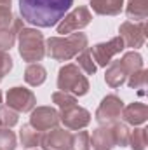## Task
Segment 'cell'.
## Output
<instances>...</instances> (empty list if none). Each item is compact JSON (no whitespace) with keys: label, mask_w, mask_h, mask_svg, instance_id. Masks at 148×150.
<instances>
[{"label":"cell","mask_w":148,"mask_h":150,"mask_svg":"<svg viewBox=\"0 0 148 150\" xmlns=\"http://www.w3.org/2000/svg\"><path fill=\"white\" fill-rule=\"evenodd\" d=\"M45 79H47V72H45V68L42 65L32 63V65L26 67V70H25V80H26V84L37 87V86H42L45 82Z\"/></svg>","instance_id":"cell-19"},{"label":"cell","mask_w":148,"mask_h":150,"mask_svg":"<svg viewBox=\"0 0 148 150\" xmlns=\"http://www.w3.org/2000/svg\"><path fill=\"white\" fill-rule=\"evenodd\" d=\"M21 30H23V19H18V18H14V21H12V25L9 28L0 30V51L11 49Z\"/></svg>","instance_id":"cell-17"},{"label":"cell","mask_w":148,"mask_h":150,"mask_svg":"<svg viewBox=\"0 0 148 150\" xmlns=\"http://www.w3.org/2000/svg\"><path fill=\"white\" fill-rule=\"evenodd\" d=\"M14 21V14L11 11V7H0V30H5L12 25Z\"/></svg>","instance_id":"cell-31"},{"label":"cell","mask_w":148,"mask_h":150,"mask_svg":"<svg viewBox=\"0 0 148 150\" xmlns=\"http://www.w3.org/2000/svg\"><path fill=\"white\" fill-rule=\"evenodd\" d=\"M125 14L134 23L145 21L148 16V0H129L125 5Z\"/></svg>","instance_id":"cell-18"},{"label":"cell","mask_w":148,"mask_h":150,"mask_svg":"<svg viewBox=\"0 0 148 150\" xmlns=\"http://www.w3.org/2000/svg\"><path fill=\"white\" fill-rule=\"evenodd\" d=\"M122 110H124V101L117 94H108L101 100V103L96 110V120L101 126L111 124L122 115Z\"/></svg>","instance_id":"cell-9"},{"label":"cell","mask_w":148,"mask_h":150,"mask_svg":"<svg viewBox=\"0 0 148 150\" xmlns=\"http://www.w3.org/2000/svg\"><path fill=\"white\" fill-rule=\"evenodd\" d=\"M18 140L14 131H11V127H2L0 129V150H16Z\"/></svg>","instance_id":"cell-26"},{"label":"cell","mask_w":148,"mask_h":150,"mask_svg":"<svg viewBox=\"0 0 148 150\" xmlns=\"http://www.w3.org/2000/svg\"><path fill=\"white\" fill-rule=\"evenodd\" d=\"M120 63L124 65V68H125V72H127V77L143 68V58H141V54H138L136 51L125 52V54L122 56Z\"/></svg>","instance_id":"cell-21"},{"label":"cell","mask_w":148,"mask_h":150,"mask_svg":"<svg viewBox=\"0 0 148 150\" xmlns=\"http://www.w3.org/2000/svg\"><path fill=\"white\" fill-rule=\"evenodd\" d=\"M92 19V14L87 7L80 5V7H75L70 14H65V18L59 21L58 25V33L65 35V33H73L78 32L82 28H85Z\"/></svg>","instance_id":"cell-6"},{"label":"cell","mask_w":148,"mask_h":150,"mask_svg":"<svg viewBox=\"0 0 148 150\" xmlns=\"http://www.w3.org/2000/svg\"><path fill=\"white\" fill-rule=\"evenodd\" d=\"M73 0H19L21 18L37 28H51L58 25Z\"/></svg>","instance_id":"cell-1"},{"label":"cell","mask_w":148,"mask_h":150,"mask_svg":"<svg viewBox=\"0 0 148 150\" xmlns=\"http://www.w3.org/2000/svg\"><path fill=\"white\" fill-rule=\"evenodd\" d=\"M0 7H11V0H0Z\"/></svg>","instance_id":"cell-32"},{"label":"cell","mask_w":148,"mask_h":150,"mask_svg":"<svg viewBox=\"0 0 148 150\" xmlns=\"http://www.w3.org/2000/svg\"><path fill=\"white\" fill-rule=\"evenodd\" d=\"M19 56L28 63L42 61L45 56V38L37 28H23L18 33Z\"/></svg>","instance_id":"cell-3"},{"label":"cell","mask_w":148,"mask_h":150,"mask_svg":"<svg viewBox=\"0 0 148 150\" xmlns=\"http://www.w3.org/2000/svg\"><path fill=\"white\" fill-rule=\"evenodd\" d=\"M58 89L73 94L75 98L84 96L89 91V80L77 65L68 63V65L61 67L58 72Z\"/></svg>","instance_id":"cell-4"},{"label":"cell","mask_w":148,"mask_h":150,"mask_svg":"<svg viewBox=\"0 0 148 150\" xmlns=\"http://www.w3.org/2000/svg\"><path fill=\"white\" fill-rule=\"evenodd\" d=\"M125 124H131V126H140L143 122H147L148 119V107L145 103H140V101H134L127 107H124L122 115H120Z\"/></svg>","instance_id":"cell-13"},{"label":"cell","mask_w":148,"mask_h":150,"mask_svg":"<svg viewBox=\"0 0 148 150\" xmlns=\"http://www.w3.org/2000/svg\"><path fill=\"white\" fill-rule=\"evenodd\" d=\"M105 80H106V84L110 86L111 89L120 87L127 80V72H125L124 65L120 63V59L118 61H111L110 65H108L106 74H105Z\"/></svg>","instance_id":"cell-15"},{"label":"cell","mask_w":148,"mask_h":150,"mask_svg":"<svg viewBox=\"0 0 148 150\" xmlns=\"http://www.w3.org/2000/svg\"><path fill=\"white\" fill-rule=\"evenodd\" d=\"M91 147L94 150H111L115 147V140H113V134H111L110 124L101 126V127L92 131Z\"/></svg>","instance_id":"cell-14"},{"label":"cell","mask_w":148,"mask_h":150,"mask_svg":"<svg viewBox=\"0 0 148 150\" xmlns=\"http://www.w3.org/2000/svg\"><path fill=\"white\" fill-rule=\"evenodd\" d=\"M40 145L44 150H72L73 145V134L68 129H49L47 133H42Z\"/></svg>","instance_id":"cell-10"},{"label":"cell","mask_w":148,"mask_h":150,"mask_svg":"<svg viewBox=\"0 0 148 150\" xmlns=\"http://www.w3.org/2000/svg\"><path fill=\"white\" fill-rule=\"evenodd\" d=\"M0 103H2V93H0Z\"/></svg>","instance_id":"cell-33"},{"label":"cell","mask_w":148,"mask_h":150,"mask_svg":"<svg viewBox=\"0 0 148 150\" xmlns=\"http://www.w3.org/2000/svg\"><path fill=\"white\" fill-rule=\"evenodd\" d=\"M59 124V112L51 107H37L32 110L30 115V126L40 133L54 129Z\"/></svg>","instance_id":"cell-12"},{"label":"cell","mask_w":148,"mask_h":150,"mask_svg":"<svg viewBox=\"0 0 148 150\" xmlns=\"http://www.w3.org/2000/svg\"><path fill=\"white\" fill-rule=\"evenodd\" d=\"M72 150H91V134L87 131H78L73 134Z\"/></svg>","instance_id":"cell-29"},{"label":"cell","mask_w":148,"mask_h":150,"mask_svg":"<svg viewBox=\"0 0 148 150\" xmlns=\"http://www.w3.org/2000/svg\"><path fill=\"white\" fill-rule=\"evenodd\" d=\"M147 143L148 140H147V129L145 127H138L132 133H129V143L127 145H131L132 150H145Z\"/></svg>","instance_id":"cell-24"},{"label":"cell","mask_w":148,"mask_h":150,"mask_svg":"<svg viewBox=\"0 0 148 150\" xmlns=\"http://www.w3.org/2000/svg\"><path fill=\"white\" fill-rule=\"evenodd\" d=\"M125 49L124 45V40L120 37H113L108 42H101V44H96L89 49L96 67H108L113 59V56H117L118 52H122Z\"/></svg>","instance_id":"cell-5"},{"label":"cell","mask_w":148,"mask_h":150,"mask_svg":"<svg viewBox=\"0 0 148 150\" xmlns=\"http://www.w3.org/2000/svg\"><path fill=\"white\" fill-rule=\"evenodd\" d=\"M19 120V113L12 108H9L7 105L0 107V126L4 127H14Z\"/></svg>","instance_id":"cell-25"},{"label":"cell","mask_w":148,"mask_h":150,"mask_svg":"<svg viewBox=\"0 0 148 150\" xmlns=\"http://www.w3.org/2000/svg\"><path fill=\"white\" fill-rule=\"evenodd\" d=\"M77 67H78L85 75H94L96 74L98 67H96V63H94V59H92L89 49H84L80 54H77Z\"/></svg>","instance_id":"cell-23"},{"label":"cell","mask_w":148,"mask_h":150,"mask_svg":"<svg viewBox=\"0 0 148 150\" xmlns=\"http://www.w3.org/2000/svg\"><path fill=\"white\" fill-rule=\"evenodd\" d=\"M52 103H56L61 110L63 108H68L72 105H77V98L70 93H65V91H56L52 93Z\"/></svg>","instance_id":"cell-28"},{"label":"cell","mask_w":148,"mask_h":150,"mask_svg":"<svg viewBox=\"0 0 148 150\" xmlns=\"http://www.w3.org/2000/svg\"><path fill=\"white\" fill-rule=\"evenodd\" d=\"M147 80H148V72L145 68H141V70H138V72L129 75L127 86L131 89H145L147 87Z\"/></svg>","instance_id":"cell-27"},{"label":"cell","mask_w":148,"mask_h":150,"mask_svg":"<svg viewBox=\"0 0 148 150\" xmlns=\"http://www.w3.org/2000/svg\"><path fill=\"white\" fill-rule=\"evenodd\" d=\"M59 122L65 124V129L68 131H78L89 126L91 122V113L85 108L78 107V105H72L68 108H63L59 113Z\"/></svg>","instance_id":"cell-11"},{"label":"cell","mask_w":148,"mask_h":150,"mask_svg":"<svg viewBox=\"0 0 148 150\" xmlns=\"http://www.w3.org/2000/svg\"><path fill=\"white\" fill-rule=\"evenodd\" d=\"M5 101H7V107L16 110L18 113H26L32 112L37 105V98L35 94L26 89V87H12L7 91L5 94Z\"/></svg>","instance_id":"cell-7"},{"label":"cell","mask_w":148,"mask_h":150,"mask_svg":"<svg viewBox=\"0 0 148 150\" xmlns=\"http://www.w3.org/2000/svg\"><path fill=\"white\" fill-rule=\"evenodd\" d=\"M118 37L124 40L125 47H143L145 40H147V25L145 21H124L118 28Z\"/></svg>","instance_id":"cell-8"},{"label":"cell","mask_w":148,"mask_h":150,"mask_svg":"<svg viewBox=\"0 0 148 150\" xmlns=\"http://www.w3.org/2000/svg\"><path fill=\"white\" fill-rule=\"evenodd\" d=\"M89 38L85 33L77 32L66 37H51L45 40V54L56 61H70L78 52L87 49Z\"/></svg>","instance_id":"cell-2"},{"label":"cell","mask_w":148,"mask_h":150,"mask_svg":"<svg viewBox=\"0 0 148 150\" xmlns=\"http://www.w3.org/2000/svg\"><path fill=\"white\" fill-rule=\"evenodd\" d=\"M91 7L98 16H117L124 9V0H91Z\"/></svg>","instance_id":"cell-16"},{"label":"cell","mask_w":148,"mask_h":150,"mask_svg":"<svg viewBox=\"0 0 148 150\" xmlns=\"http://www.w3.org/2000/svg\"><path fill=\"white\" fill-rule=\"evenodd\" d=\"M111 134L115 140V147H125L129 143V127L124 122H111L110 124Z\"/></svg>","instance_id":"cell-22"},{"label":"cell","mask_w":148,"mask_h":150,"mask_svg":"<svg viewBox=\"0 0 148 150\" xmlns=\"http://www.w3.org/2000/svg\"><path fill=\"white\" fill-rule=\"evenodd\" d=\"M19 140H21V145L25 149H35L37 145H40V140H42V133L33 129L30 124H25L19 131Z\"/></svg>","instance_id":"cell-20"},{"label":"cell","mask_w":148,"mask_h":150,"mask_svg":"<svg viewBox=\"0 0 148 150\" xmlns=\"http://www.w3.org/2000/svg\"><path fill=\"white\" fill-rule=\"evenodd\" d=\"M11 70H12V58L5 51H0V82Z\"/></svg>","instance_id":"cell-30"}]
</instances>
